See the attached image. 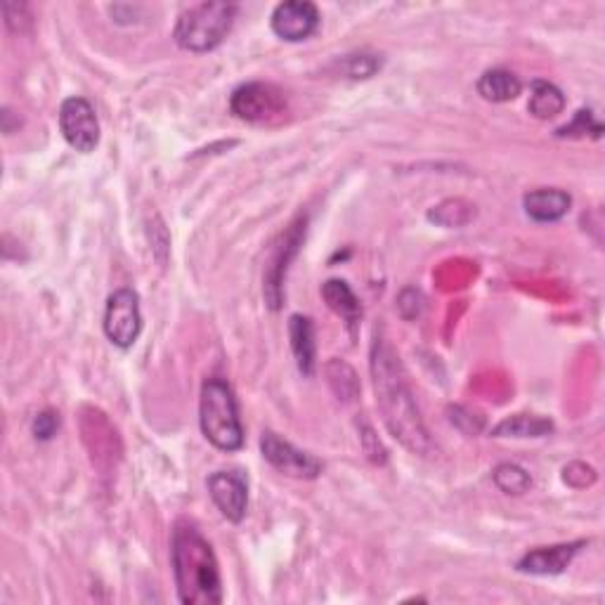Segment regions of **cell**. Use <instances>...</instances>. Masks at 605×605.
Instances as JSON below:
<instances>
[{"label": "cell", "mask_w": 605, "mask_h": 605, "mask_svg": "<svg viewBox=\"0 0 605 605\" xmlns=\"http://www.w3.org/2000/svg\"><path fill=\"white\" fill-rule=\"evenodd\" d=\"M372 376L376 405L393 438L410 452L426 457V454L433 452V441L424 426L422 414H418L414 393L405 381V374H402L397 355L383 339H376L372 348Z\"/></svg>", "instance_id": "6da1fadb"}, {"label": "cell", "mask_w": 605, "mask_h": 605, "mask_svg": "<svg viewBox=\"0 0 605 605\" xmlns=\"http://www.w3.org/2000/svg\"><path fill=\"white\" fill-rule=\"evenodd\" d=\"M173 575L178 598L184 605H217L223 603L221 567L211 549L194 526L178 523L171 544Z\"/></svg>", "instance_id": "7a4b0ae2"}, {"label": "cell", "mask_w": 605, "mask_h": 605, "mask_svg": "<svg viewBox=\"0 0 605 605\" xmlns=\"http://www.w3.org/2000/svg\"><path fill=\"white\" fill-rule=\"evenodd\" d=\"M199 426L204 438L223 452H237L244 445V426L240 407L230 383L223 379H209L201 385L199 397Z\"/></svg>", "instance_id": "3957f363"}, {"label": "cell", "mask_w": 605, "mask_h": 605, "mask_svg": "<svg viewBox=\"0 0 605 605\" xmlns=\"http://www.w3.org/2000/svg\"><path fill=\"white\" fill-rule=\"evenodd\" d=\"M234 3H199L178 17L173 39L190 53H209L221 45L234 26L237 17Z\"/></svg>", "instance_id": "277c9868"}, {"label": "cell", "mask_w": 605, "mask_h": 605, "mask_svg": "<svg viewBox=\"0 0 605 605\" xmlns=\"http://www.w3.org/2000/svg\"><path fill=\"white\" fill-rule=\"evenodd\" d=\"M230 112L246 124H273L287 112V97L273 83H244L232 93Z\"/></svg>", "instance_id": "5b68a950"}, {"label": "cell", "mask_w": 605, "mask_h": 605, "mask_svg": "<svg viewBox=\"0 0 605 605\" xmlns=\"http://www.w3.org/2000/svg\"><path fill=\"white\" fill-rule=\"evenodd\" d=\"M142 331V315H140V296L132 289L114 291L105 308V333L107 339L119 346L130 348L138 341Z\"/></svg>", "instance_id": "8992f818"}, {"label": "cell", "mask_w": 605, "mask_h": 605, "mask_svg": "<svg viewBox=\"0 0 605 605\" xmlns=\"http://www.w3.org/2000/svg\"><path fill=\"white\" fill-rule=\"evenodd\" d=\"M60 130L64 140L81 155H91L99 145V121L86 97H66L60 107Z\"/></svg>", "instance_id": "52a82bcc"}, {"label": "cell", "mask_w": 605, "mask_h": 605, "mask_svg": "<svg viewBox=\"0 0 605 605\" xmlns=\"http://www.w3.org/2000/svg\"><path fill=\"white\" fill-rule=\"evenodd\" d=\"M261 452H263V459L270 466H275L284 476H291L298 480H312L322 474V464H319L312 454L296 449L291 443L282 441L273 431L263 433Z\"/></svg>", "instance_id": "ba28073f"}, {"label": "cell", "mask_w": 605, "mask_h": 605, "mask_svg": "<svg viewBox=\"0 0 605 605\" xmlns=\"http://www.w3.org/2000/svg\"><path fill=\"white\" fill-rule=\"evenodd\" d=\"M270 26L275 36L289 43H298L310 39L319 26V10L308 0H287L279 3L270 17Z\"/></svg>", "instance_id": "9c48e42d"}, {"label": "cell", "mask_w": 605, "mask_h": 605, "mask_svg": "<svg viewBox=\"0 0 605 605\" xmlns=\"http://www.w3.org/2000/svg\"><path fill=\"white\" fill-rule=\"evenodd\" d=\"M209 495L230 523H242L248 509V485L240 470H215L209 478Z\"/></svg>", "instance_id": "30bf717a"}, {"label": "cell", "mask_w": 605, "mask_h": 605, "mask_svg": "<svg viewBox=\"0 0 605 605\" xmlns=\"http://www.w3.org/2000/svg\"><path fill=\"white\" fill-rule=\"evenodd\" d=\"M302 237H306V217H300L298 223H294L287 230L282 244L275 248V258H273L270 267H267V273H265V300L273 310H277L282 306V282H284V275H287V267L294 261Z\"/></svg>", "instance_id": "8fae6325"}, {"label": "cell", "mask_w": 605, "mask_h": 605, "mask_svg": "<svg viewBox=\"0 0 605 605\" xmlns=\"http://www.w3.org/2000/svg\"><path fill=\"white\" fill-rule=\"evenodd\" d=\"M584 542H573V544H559V546H542L526 553L523 559L518 561L516 570L526 575H561L563 570L573 563V559L580 553Z\"/></svg>", "instance_id": "7c38bea8"}, {"label": "cell", "mask_w": 605, "mask_h": 605, "mask_svg": "<svg viewBox=\"0 0 605 605\" xmlns=\"http://www.w3.org/2000/svg\"><path fill=\"white\" fill-rule=\"evenodd\" d=\"M526 213L534 223H556L573 206V197L563 190H534L523 197Z\"/></svg>", "instance_id": "4fadbf2b"}, {"label": "cell", "mask_w": 605, "mask_h": 605, "mask_svg": "<svg viewBox=\"0 0 605 605\" xmlns=\"http://www.w3.org/2000/svg\"><path fill=\"white\" fill-rule=\"evenodd\" d=\"M289 336L296 364L302 376H312L317 367V350H315V327L310 317L294 315L289 319Z\"/></svg>", "instance_id": "5bb4252c"}, {"label": "cell", "mask_w": 605, "mask_h": 605, "mask_svg": "<svg viewBox=\"0 0 605 605\" xmlns=\"http://www.w3.org/2000/svg\"><path fill=\"white\" fill-rule=\"evenodd\" d=\"M322 296L327 300V306L343 319L350 333H355L360 327V319H362V306H360L358 296L352 294V289L348 287V282L329 279L322 287Z\"/></svg>", "instance_id": "9a60e30c"}, {"label": "cell", "mask_w": 605, "mask_h": 605, "mask_svg": "<svg viewBox=\"0 0 605 605\" xmlns=\"http://www.w3.org/2000/svg\"><path fill=\"white\" fill-rule=\"evenodd\" d=\"M520 91H523V83L507 70H490L478 78V93L487 103H511Z\"/></svg>", "instance_id": "2e32d148"}, {"label": "cell", "mask_w": 605, "mask_h": 605, "mask_svg": "<svg viewBox=\"0 0 605 605\" xmlns=\"http://www.w3.org/2000/svg\"><path fill=\"white\" fill-rule=\"evenodd\" d=\"M528 109L534 119L540 121L556 119V116L565 109V97L556 86H553V83L532 81V95H530Z\"/></svg>", "instance_id": "e0dca14e"}, {"label": "cell", "mask_w": 605, "mask_h": 605, "mask_svg": "<svg viewBox=\"0 0 605 605\" xmlns=\"http://www.w3.org/2000/svg\"><path fill=\"white\" fill-rule=\"evenodd\" d=\"M551 422L542 416L516 414L495 428L497 438H544L551 433Z\"/></svg>", "instance_id": "ac0fdd59"}, {"label": "cell", "mask_w": 605, "mask_h": 605, "mask_svg": "<svg viewBox=\"0 0 605 605\" xmlns=\"http://www.w3.org/2000/svg\"><path fill=\"white\" fill-rule=\"evenodd\" d=\"M495 485L503 495H523L530 490V474L516 464H501L495 468Z\"/></svg>", "instance_id": "d6986e66"}, {"label": "cell", "mask_w": 605, "mask_h": 605, "mask_svg": "<svg viewBox=\"0 0 605 605\" xmlns=\"http://www.w3.org/2000/svg\"><path fill=\"white\" fill-rule=\"evenodd\" d=\"M381 70V60L376 55H348L343 60V74L348 78H369Z\"/></svg>", "instance_id": "ffe728a7"}, {"label": "cell", "mask_w": 605, "mask_h": 605, "mask_svg": "<svg viewBox=\"0 0 605 605\" xmlns=\"http://www.w3.org/2000/svg\"><path fill=\"white\" fill-rule=\"evenodd\" d=\"M601 130L603 128H601V124L594 121L592 112L582 109V112H577L573 124H567L556 130V136L559 138H582V136H586V132H594V138H601Z\"/></svg>", "instance_id": "44dd1931"}, {"label": "cell", "mask_w": 605, "mask_h": 605, "mask_svg": "<svg viewBox=\"0 0 605 605\" xmlns=\"http://www.w3.org/2000/svg\"><path fill=\"white\" fill-rule=\"evenodd\" d=\"M60 428V416L55 412H43L36 416V422H33V435H36L39 441H50Z\"/></svg>", "instance_id": "7402d4cb"}]
</instances>
